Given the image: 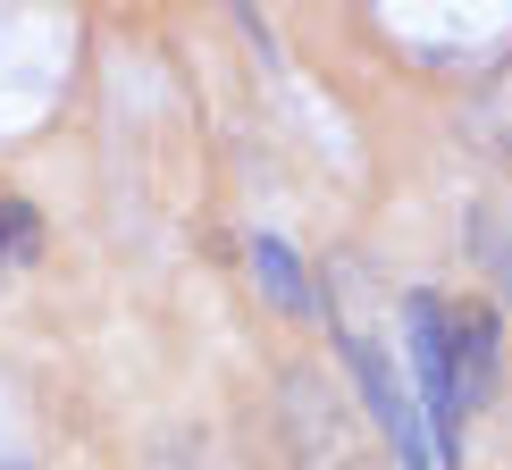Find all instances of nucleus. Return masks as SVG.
Here are the masks:
<instances>
[{
  "label": "nucleus",
  "instance_id": "obj_1",
  "mask_svg": "<svg viewBox=\"0 0 512 470\" xmlns=\"http://www.w3.org/2000/svg\"><path fill=\"white\" fill-rule=\"evenodd\" d=\"M403 345H412V378H420V403H429V454L437 470H462V403H454V370H445L437 294H403Z\"/></svg>",
  "mask_w": 512,
  "mask_h": 470
},
{
  "label": "nucleus",
  "instance_id": "obj_5",
  "mask_svg": "<svg viewBox=\"0 0 512 470\" xmlns=\"http://www.w3.org/2000/svg\"><path fill=\"white\" fill-rule=\"evenodd\" d=\"M471 135L487 143V152H512V68L479 84V101H471Z\"/></svg>",
  "mask_w": 512,
  "mask_h": 470
},
{
  "label": "nucleus",
  "instance_id": "obj_6",
  "mask_svg": "<svg viewBox=\"0 0 512 470\" xmlns=\"http://www.w3.org/2000/svg\"><path fill=\"white\" fill-rule=\"evenodd\" d=\"M0 252H17V261H26V252H34V210H0Z\"/></svg>",
  "mask_w": 512,
  "mask_h": 470
},
{
  "label": "nucleus",
  "instance_id": "obj_7",
  "mask_svg": "<svg viewBox=\"0 0 512 470\" xmlns=\"http://www.w3.org/2000/svg\"><path fill=\"white\" fill-rule=\"evenodd\" d=\"M353 470H387V462H353Z\"/></svg>",
  "mask_w": 512,
  "mask_h": 470
},
{
  "label": "nucleus",
  "instance_id": "obj_3",
  "mask_svg": "<svg viewBox=\"0 0 512 470\" xmlns=\"http://www.w3.org/2000/svg\"><path fill=\"white\" fill-rule=\"evenodd\" d=\"M496 353H504V336H496V311L487 303H445V370H454V403L471 412V403L496 395Z\"/></svg>",
  "mask_w": 512,
  "mask_h": 470
},
{
  "label": "nucleus",
  "instance_id": "obj_4",
  "mask_svg": "<svg viewBox=\"0 0 512 470\" xmlns=\"http://www.w3.org/2000/svg\"><path fill=\"white\" fill-rule=\"evenodd\" d=\"M252 277L269 286V303H277V311H294V319L311 311V277H303V261H294L286 235H252Z\"/></svg>",
  "mask_w": 512,
  "mask_h": 470
},
{
  "label": "nucleus",
  "instance_id": "obj_2",
  "mask_svg": "<svg viewBox=\"0 0 512 470\" xmlns=\"http://www.w3.org/2000/svg\"><path fill=\"white\" fill-rule=\"evenodd\" d=\"M353 378H361V403L378 412V429H387V445H395V470H437V454H429V429H420V403L403 395V378H395V361L370 345V336H353Z\"/></svg>",
  "mask_w": 512,
  "mask_h": 470
}]
</instances>
